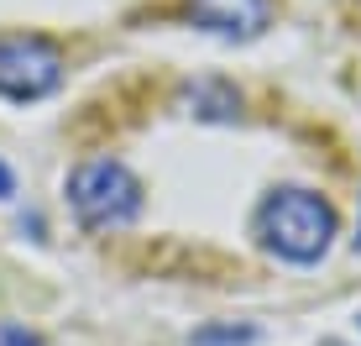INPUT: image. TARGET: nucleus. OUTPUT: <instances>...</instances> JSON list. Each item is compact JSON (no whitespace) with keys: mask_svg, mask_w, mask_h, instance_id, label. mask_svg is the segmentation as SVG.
<instances>
[{"mask_svg":"<svg viewBox=\"0 0 361 346\" xmlns=\"http://www.w3.org/2000/svg\"><path fill=\"white\" fill-rule=\"evenodd\" d=\"M63 84V53L47 37H0V95L42 100Z\"/></svg>","mask_w":361,"mask_h":346,"instance_id":"obj_3","label":"nucleus"},{"mask_svg":"<svg viewBox=\"0 0 361 346\" xmlns=\"http://www.w3.org/2000/svg\"><path fill=\"white\" fill-rule=\"evenodd\" d=\"M68 205L79 215V226L121 231L142 215V179L116 157H90L68 173Z\"/></svg>","mask_w":361,"mask_h":346,"instance_id":"obj_2","label":"nucleus"},{"mask_svg":"<svg viewBox=\"0 0 361 346\" xmlns=\"http://www.w3.org/2000/svg\"><path fill=\"white\" fill-rule=\"evenodd\" d=\"M11 194H16V179H11V168L0 163V200H11Z\"/></svg>","mask_w":361,"mask_h":346,"instance_id":"obj_8","label":"nucleus"},{"mask_svg":"<svg viewBox=\"0 0 361 346\" xmlns=\"http://www.w3.org/2000/svg\"><path fill=\"white\" fill-rule=\"evenodd\" d=\"M330 346H335V341H330Z\"/></svg>","mask_w":361,"mask_h":346,"instance_id":"obj_10","label":"nucleus"},{"mask_svg":"<svg viewBox=\"0 0 361 346\" xmlns=\"http://www.w3.org/2000/svg\"><path fill=\"white\" fill-rule=\"evenodd\" d=\"M194 27L231 37V42H246L272 21V0H189Z\"/></svg>","mask_w":361,"mask_h":346,"instance_id":"obj_4","label":"nucleus"},{"mask_svg":"<svg viewBox=\"0 0 361 346\" xmlns=\"http://www.w3.org/2000/svg\"><path fill=\"white\" fill-rule=\"evenodd\" d=\"M356 246H361V220H356Z\"/></svg>","mask_w":361,"mask_h":346,"instance_id":"obj_9","label":"nucleus"},{"mask_svg":"<svg viewBox=\"0 0 361 346\" xmlns=\"http://www.w3.org/2000/svg\"><path fill=\"white\" fill-rule=\"evenodd\" d=\"M189 105H194V116H215V121L241 116V95L226 90V84H199V90H189Z\"/></svg>","mask_w":361,"mask_h":346,"instance_id":"obj_5","label":"nucleus"},{"mask_svg":"<svg viewBox=\"0 0 361 346\" xmlns=\"http://www.w3.org/2000/svg\"><path fill=\"white\" fill-rule=\"evenodd\" d=\"M257 237L283 263H319L335 237V210L314 189H278L257 210Z\"/></svg>","mask_w":361,"mask_h":346,"instance_id":"obj_1","label":"nucleus"},{"mask_svg":"<svg viewBox=\"0 0 361 346\" xmlns=\"http://www.w3.org/2000/svg\"><path fill=\"white\" fill-rule=\"evenodd\" d=\"M0 346H42V336L27 326H16V320H0Z\"/></svg>","mask_w":361,"mask_h":346,"instance_id":"obj_7","label":"nucleus"},{"mask_svg":"<svg viewBox=\"0 0 361 346\" xmlns=\"http://www.w3.org/2000/svg\"><path fill=\"white\" fill-rule=\"evenodd\" d=\"M252 341H257L252 326H204L189 336V346H252Z\"/></svg>","mask_w":361,"mask_h":346,"instance_id":"obj_6","label":"nucleus"}]
</instances>
